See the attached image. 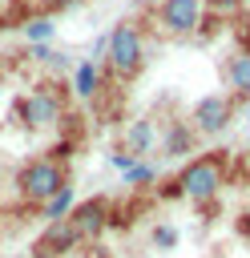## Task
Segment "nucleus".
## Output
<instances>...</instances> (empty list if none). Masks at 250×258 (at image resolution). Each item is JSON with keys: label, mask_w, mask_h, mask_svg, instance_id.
<instances>
[{"label": "nucleus", "mask_w": 250, "mask_h": 258, "mask_svg": "<svg viewBox=\"0 0 250 258\" xmlns=\"http://www.w3.org/2000/svg\"><path fill=\"white\" fill-rule=\"evenodd\" d=\"M222 81H226V89H230L234 101H250V52L238 48V52L222 64Z\"/></svg>", "instance_id": "obj_11"}, {"label": "nucleus", "mask_w": 250, "mask_h": 258, "mask_svg": "<svg viewBox=\"0 0 250 258\" xmlns=\"http://www.w3.org/2000/svg\"><path fill=\"white\" fill-rule=\"evenodd\" d=\"M109 165H113V169H121V173H125V169H129V165H137V157H133V153H125V149H117V153H109Z\"/></svg>", "instance_id": "obj_19"}, {"label": "nucleus", "mask_w": 250, "mask_h": 258, "mask_svg": "<svg viewBox=\"0 0 250 258\" xmlns=\"http://www.w3.org/2000/svg\"><path fill=\"white\" fill-rule=\"evenodd\" d=\"M69 117V93L56 85V81H44V85H32L20 101H16V121L32 133H48V129H60Z\"/></svg>", "instance_id": "obj_1"}, {"label": "nucleus", "mask_w": 250, "mask_h": 258, "mask_svg": "<svg viewBox=\"0 0 250 258\" xmlns=\"http://www.w3.org/2000/svg\"><path fill=\"white\" fill-rule=\"evenodd\" d=\"M153 181H157V169H153L149 161H137V165L125 169V185H133V189H145V185H153Z\"/></svg>", "instance_id": "obj_17"}, {"label": "nucleus", "mask_w": 250, "mask_h": 258, "mask_svg": "<svg viewBox=\"0 0 250 258\" xmlns=\"http://www.w3.org/2000/svg\"><path fill=\"white\" fill-rule=\"evenodd\" d=\"M153 246H157V250H173V246H177V230L165 226V222L153 226Z\"/></svg>", "instance_id": "obj_18"}, {"label": "nucleus", "mask_w": 250, "mask_h": 258, "mask_svg": "<svg viewBox=\"0 0 250 258\" xmlns=\"http://www.w3.org/2000/svg\"><path fill=\"white\" fill-rule=\"evenodd\" d=\"M73 206H77V189H73V181L65 185V189H56L44 206H40V218H44V226L48 222H65L69 214H73Z\"/></svg>", "instance_id": "obj_13"}, {"label": "nucleus", "mask_w": 250, "mask_h": 258, "mask_svg": "<svg viewBox=\"0 0 250 258\" xmlns=\"http://www.w3.org/2000/svg\"><path fill=\"white\" fill-rule=\"evenodd\" d=\"M177 198L194 202V206H210L222 185H226V153H198L181 165V173L173 177Z\"/></svg>", "instance_id": "obj_2"}, {"label": "nucleus", "mask_w": 250, "mask_h": 258, "mask_svg": "<svg viewBox=\"0 0 250 258\" xmlns=\"http://www.w3.org/2000/svg\"><path fill=\"white\" fill-rule=\"evenodd\" d=\"M238 234H242V238H250V210L238 218Z\"/></svg>", "instance_id": "obj_20"}, {"label": "nucleus", "mask_w": 250, "mask_h": 258, "mask_svg": "<svg viewBox=\"0 0 250 258\" xmlns=\"http://www.w3.org/2000/svg\"><path fill=\"white\" fill-rule=\"evenodd\" d=\"M32 258H36V254H32Z\"/></svg>", "instance_id": "obj_21"}, {"label": "nucleus", "mask_w": 250, "mask_h": 258, "mask_svg": "<svg viewBox=\"0 0 250 258\" xmlns=\"http://www.w3.org/2000/svg\"><path fill=\"white\" fill-rule=\"evenodd\" d=\"M73 0H16V8H20V16L24 20H32V16H52L56 8H69Z\"/></svg>", "instance_id": "obj_16"}, {"label": "nucleus", "mask_w": 250, "mask_h": 258, "mask_svg": "<svg viewBox=\"0 0 250 258\" xmlns=\"http://www.w3.org/2000/svg\"><path fill=\"white\" fill-rule=\"evenodd\" d=\"M65 185H69V169H65V161H56L52 153L24 161L20 173H16V194H20L24 206H44V202H48L56 189H65Z\"/></svg>", "instance_id": "obj_4"}, {"label": "nucleus", "mask_w": 250, "mask_h": 258, "mask_svg": "<svg viewBox=\"0 0 250 258\" xmlns=\"http://www.w3.org/2000/svg\"><path fill=\"white\" fill-rule=\"evenodd\" d=\"M77 246H81V238H77V230H73L69 218H65V222H48V226L40 230L32 254H36V258H65V254H73Z\"/></svg>", "instance_id": "obj_8"}, {"label": "nucleus", "mask_w": 250, "mask_h": 258, "mask_svg": "<svg viewBox=\"0 0 250 258\" xmlns=\"http://www.w3.org/2000/svg\"><path fill=\"white\" fill-rule=\"evenodd\" d=\"M161 153L165 157H185V153H194V145H198V133L190 129V121H165L161 125Z\"/></svg>", "instance_id": "obj_10"}, {"label": "nucleus", "mask_w": 250, "mask_h": 258, "mask_svg": "<svg viewBox=\"0 0 250 258\" xmlns=\"http://www.w3.org/2000/svg\"><path fill=\"white\" fill-rule=\"evenodd\" d=\"M105 69L117 81H133L145 69V32L133 16L117 20L109 32V52H105Z\"/></svg>", "instance_id": "obj_3"}, {"label": "nucleus", "mask_w": 250, "mask_h": 258, "mask_svg": "<svg viewBox=\"0 0 250 258\" xmlns=\"http://www.w3.org/2000/svg\"><path fill=\"white\" fill-rule=\"evenodd\" d=\"M157 141H161V129H157V121L153 117H137V121H129L125 125V153H133L137 161L149 153V149H157Z\"/></svg>", "instance_id": "obj_9"}, {"label": "nucleus", "mask_w": 250, "mask_h": 258, "mask_svg": "<svg viewBox=\"0 0 250 258\" xmlns=\"http://www.w3.org/2000/svg\"><path fill=\"white\" fill-rule=\"evenodd\" d=\"M20 32H24L28 44H48L56 36V24H52V16H32V20L20 24Z\"/></svg>", "instance_id": "obj_14"}, {"label": "nucleus", "mask_w": 250, "mask_h": 258, "mask_svg": "<svg viewBox=\"0 0 250 258\" xmlns=\"http://www.w3.org/2000/svg\"><path fill=\"white\" fill-rule=\"evenodd\" d=\"M101 89H105V77H101V64H97V60L73 64V97H77V101H97Z\"/></svg>", "instance_id": "obj_12"}, {"label": "nucleus", "mask_w": 250, "mask_h": 258, "mask_svg": "<svg viewBox=\"0 0 250 258\" xmlns=\"http://www.w3.org/2000/svg\"><path fill=\"white\" fill-rule=\"evenodd\" d=\"M234 105H238V101H234L230 93H206V97H198L194 109H190V129L202 133V137L222 133V129L234 121Z\"/></svg>", "instance_id": "obj_6"}, {"label": "nucleus", "mask_w": 250, "mask_h": 258, "mask_svg": "<svg viewBox=\"0 0 250 258\" xmlns=\"http://www.w3.org/2000/svg\"><path fill=\"white\" fill-rule=\"evenodd\" d=\"M153 24H157L161 36L190 40V36H198L202 24H206V4H202V0H157Z\"/></svg>", "instance_id": "obj_5"}, {"label": "nucleus", "mask_w": 250, "mask_h": 258, "mask_svg": "<svg viewBox=\"0 0 250 258\" xmlns=\"http://www.w3.org/2000/svg\"><path fill=\"white\" fill-rule=\"evenodd\" d=\"M210 20H242V0H202Z\"/></svg>", "instance_id": "obj_15"}, {"label": "nucleus", "mask_w": 250, "mask_h": 258, "mask_svg": "<svg viewBox=\"0 0 250 258\" xmlns=\"http://www.w3.org/2000/svg\"><path fill=\"white\" fill-rule=\"evenodd\" d=\"M69 226L77 230V238L81 242H93V238H101L109 226H113V202L109 198H85V202H77L73 206V214H69Z\"/></svg>", "instance_id": "obj_7"}]
</instances>
